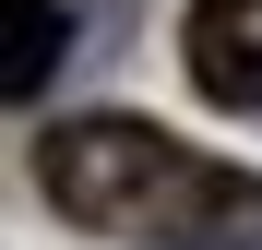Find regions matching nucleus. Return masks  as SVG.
<instances>
[{
	"instance_id": "1",
	"label": "nucleus",
	"mask_w": 262,
	"mask_h": 250,
	"mask_svg": "<svg viewBox=\"0 0 262 250\" xmlns=\"http://www.w3.org/2000/svg\"><path fill=\"white\" fill-rule=\"evenodd\" d=\"M36 179L72 226L96 238H143V250H262V167H227L155 119H60L36 143Z\"/></svg>"
},
{
	"instance_id": "2",
	"label": "nucleus",
	"mask_w": 262,
	"mask_h": 250,
	"mask_svg": "<svg viewBox=\"0 0 262 250\" xmlns=\"http://www.w3.org/2000/svg\"><path fill=\"white\" fill-rule=\"evenodd\" d=\"M179 60H191V96L203 107H262V0H191L179 24Z\"/></svg>"
},
{
	"instance_id": "3",
	"label": "nucleus",
	"mask_w": 262,
	"mask_h": 250,
	"mask_svg": "<svg viewBox=\"0 0 262 250\" xmlns=\"http://www.w3.org/2000/svg\"><path fill=\"white\" fill-rule=\"evenodd\" d=\"M72 60V12H60V0H12V60H0V83H12V107L36 96V83H48Z\"/></svg>"
}]
</instances>
